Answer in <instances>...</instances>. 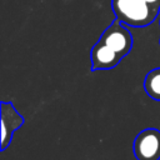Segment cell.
Instances as JSON below:
<instances>
[{"mask_svg":"<svg viewBox=\"0 0 160 160\" xmlns=\"http://www.w3.org/2000/svg\"><path fill=\"white\" fill-rule=\"evenodd\" d=\"M111 8L118 20L132 28L150 25L159 14V10L144 0H111Z\"/></svg>","mask_w":160,"mask_h":160,"instance_id":"cell-1","label":"cell"},{"mask_svg":"<svg viewBox=\"0 0 160 160\" xmlns=\"http://www.w3.org/2000/svg\"><path fill=\"white\" fill-rule=\"evenodd\" d=\"M1 151H4L11 142L12 134L24 124V118L16 111L14 105L9 101H1Z\"/></svg>","mask_w":160,"mask_h":160,"instance_id":"cell-4","label":"cell"},{"mask_svg":"<svg viewBox=\"0 0 160 160\" xmlns=\"http://www.w3.org/2000/svg\"><path fill=\"white\" fill-rule=\"evenodd\" d=\"M99 41L114 50L121 59L125 58L132 48V35L120 20L115 19L101 34Z\"/></svg>","mask_w":160,"mask_h":160,"instance_id":"cell-2","label":"cell"},{"mask_svg":"<svg viewBox=\"0 0 160 160\" xmlns=\"http://www.w3.org/2000/svg\"><path fill=\"white\" fill-rule=\"evenodd\" d=\"M134 155L138 160H159L160 130L154 128L141 130L134 140Z\"/></svg>","mask_w":160,"mask_h":160,"instance_id":"cell-3","label":"cell"},{"mask_svg":"<svg viewBox=\"0 0 160 160\" xmlns=\"http://www.w3.org/2000/svg\"><path fill=\"white\" fill-rule=\"evenodd\" d=\"M121 58L111 50L109 46L98 40L91 49V70H108L115 68L120 62Z\"/></svg>","mask_w":160,"mask_h":160,"instance_id":"cell-5","label":"cell"},{"mask_svg":"<svg viewBox=\"0 0 160 160\" xmlns=\"http://www.w3.org/2000/svg\"><path fill=\"white\" fill-rule=\"evenodd\" d=\"M144 1L151 5L152 8H155L156 10H160V0H144Z\"/></svg>","mask_w":160,"mask_h":160,"instance_id":"cell-7","label":"cell"},{"mask_svg":"<svg viewBox=\"0 0 160 160\" xmlns=\"http://www.w3.org/2000/svg\"><path fill=\"white\" fill-rule=\"evenodd\" d=\"M144 89L151 99L160 101V68H155L146 74Z\"/></svg>","mask_w":160,"mask_h":160,"instance_id":"cell-6","label":"cell"}]
</instances>
